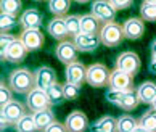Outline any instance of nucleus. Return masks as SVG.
Returning a JSON list of instances; mask_svg holds the SVG:
<instances>
[{"label": "nucleus", "instance_id": "nucleus-10", "mask_svg": "<svg viewBox=\"0 0 156 132\" xmlns=\"http://www.w3.org/2000/svg\"><path fill=\"white\" fill-rule=\"evenodd\" d=\"M77 48L74 45L73 41H63L58 44V47L55 48V53H56V58H58L61 63L65 65H73V63L77 61Z\"/></svg>", "mask_w": 156, "mask_h": 132}, {"label": "nucleus", "instance_id": "nucleus-37", "mask_svg": "<svg viewBox=\"0 0 156 132\" xmlns=\"http://www.w3.org/2000/svg\"><path fill=\"white\" fill-rule=\"evenodd\" d=\"M111 5L114 7V10H127L132 7V2L130 0H111Z\"/></svg>", "mask_w": 156, "mask_h": 132}, {"label": "nucleus", "instance_id": "nucleus-34", "mask_svg": "<svg viewBox=\"0 0 156 132\" xmlns=\"http://www.w3.org/2000/svg\"><path fill=\"white\" fill-rule=\"evenodd\" d=\"M15 24H16V16L2 13V16H0V29H2V34L8 32Z\"/></svg>", "mask_w": 156, "mask_h": 132}, {"label": "nucleus", "instance_id": "nucleus-30", "mask_svg": "<svg viewBox=\"0 0 156 132\" xmlns=\"http://www.w3.org/2000/svg\"><path fill=\"white\" fill-rule=\"evenodd\" d=\"M138 126L145 127L150 132H156V111L150 110L147 113H143L140 119H138Z\"/></svg>", "mask_w": 156, "mask_h": 132}, {"label": "nucleus", "instance_id": "nucleus-23", "mask_svg": "<svg viewBox=\"0 0 156 132\" xmlns=\"http://www.w3.org/2000/svg\"><path fill=\"white\" fill-rule=\"evenodd\" d=\"M47 92V97H48V100L51 103V106H60L63 102H65V90H63V84H53V85H50V87L45 90Z\"/></svg>", "mask_w": 156, "mask_h": 132}, {"label": "nucleus", "instance_id": "nucleus-19", "mask_svg": "<svg viewBox=\"0 0 156 132\" xmlns=\"http://www.w3.org/2000/svg\"><path fill=\"white\" fill-rule=\"evenodd\" d=\"M47 31L48 34L53 39H58V41H65V39L68 37V29H66V21L65 18H53L48 26H47Z\"/></svg>", "mask_w": 156, "mask_h": 132}, {"label": "nucleus", "instance_id": "nucleus-21", "mask_svg": "<svg viewBox=\"0 0 156 132\" xmlns=\"http://www.w3.org/2000/svg\"><path fill=\"white\" fill-rule=\"evenodd\" d=\"M32 116H34V121H36V126H37L39 132H44L48 126H51L55 123V114H53V111H51V108L50 110L32 113Z\"/></svg>", "mask_w": 156, "mask_h": 132}, {"label": "nucleus", "instance_id": "nucleus-16", "mask_svg": "<svg viewBox=\"0 0 156 132\" xmlns=\"http://www.w3.org/2000/svg\"><path fill=\"white\" fill-rule=\"evenodd\" d=\"M73 42L79 52H94L101 44L100 36H92V34H84V32H80L79 36L74 37Z\"/></svg>", "mask_w": 156, "mask_h": 132}, {"label": "nucleus", "instance_id": "nucleus-20", "mask_svg": "<svg viewBox=\"0 0 156 132\" xmlns=\"http://www.w3.org/2000/svg\"><path fill=\"white\" fill-rule=\"evenodd\" d=\"M27 50L24 47V44H23L20 39H16V41L11 44V47L8 50V53H7V61L10 63H21L23 60H26V56H27Z\"/></svg>", "mask_w": 156, "mask_h": 132}, {"label": "nucleus", "instance_id": "nucleus-40", "mask_svg": "<svg viewBox=\"0 0 156 132\" xmlns=\"http://www.w3.org/2000/svg\"><path fill=\"white\" fill-rule=\"evenodd\" d=\"M0 124H2V130H3V129H7V127H10V126H13V124H11L7 118H3V116L0 118Z\"/></svg>", "mask_w": 156, "mask_h": 132}, {"label": "nucleus", "instance_id": "nucleus-5", "mask_svg": "<svg viewBox=\"0 0 156 132\" xmlns=\"http://www.w3.org/2000/svg\"><path fill=\"white\" fill-rule=\"evenodd\" d=\"M140 66H142V63L135 52H122L116 58V68L130 74L132 77L137 76V73L140 71Z\"/></svg>", "mask_w": 156, "mask_h": 132}, {"label": "nucleus", "instance_id": "nucleus-13", "mask_svg": "<svg viewBox=\"0 0 156 132\" xmlns=\"http://www.w3.org/2000/svg\"><path fill=\"white\" fill-rule=\"evenodd\" d=\"M26 108H27V106H24L21 102L13 100V102H10L8 105L2 106V116L7 118L13 126H16V123H18L20 119L24 116V114H27Z\"/></svg>", "mask_w": 156, "mask_h": 132}, {"label": "nucleus", "instance_id": "nucleus-2", "mask_svg": "<svg viewBox=\"0 0 156 132\" xmlns=\"http://www.w3.org/2000/svg\"><path fill=\"white\" fill-rule=\"evenodd\" d=\"M124 39H126L124 29L116 21L109 23V24H103L101 31H100V41L103 45H106V47H118Z\"/></svg>", "mask_w": 156, "mask_h": 132}, {"label": "nucleus", "instance_id": "nucleus-41", "mask_svg": "<svg viewBox=\"0 0 156 132\" xmlns=\"http://www.w3.org/2000/svg\"><path fill=\"white\" fill-rule=\"evenodd\" d=\"M150 48H151V55H156V39L151 42V45H150Z\"/></svg>", "mask_w": 156, "mask_h": 132}, {"label": "nucleus", "instance_id": "nucleus-12", "mask_svg": "<svg viewBox=\"0 0 156 132\" xmlns=\"http://www.w3.org/2000/svg\"><path fill=\"white\" fill-rule=\"evenodd\" d=\"M20 41L24 44V47L29 50V52H34V50H39L40 47L44 45L45 42V37L40 29H27V31H23L20 34Z\"/></svg>", "mask_w": 156, "mask_h": 132}, {"label": "nucleus", "instance_id": "nucleus-8", "mask_svg": "<svg viewBox=\"0 0 156 132\" xmlns=\"http://www.w3.org/2000/svg\"><path fill=\"white\" fill-rule=\"evenodd\" d=\"M65 126H66V130L68 132H85L90 124H89V118L85 116V113L82 111H71L66 116V121H65Z\"/></svg>", "mask_w": 156, "mask_h": 132}, {"label": "nucleus", "instance_id": "nucleus-39", "mask_svg": "<svg viewBox=\"0 0 156 132\" xmlns=\"http://www.w3.org/2000/svg\"><path fill=\"white\" fill-rule=\"evenodd\" d=\"M150 71L156 74V55H151V60H150Z\"/></svg>", "mask_w": 156, "mask_h": 132}, {"label": "nucleus", "instance_id": "nucleus-29", "mask_svg": "<svg viewBox=\"0 0 156 132\" xmlns=\"http://www.w3.org/2000/svg\"><path fill=\"white\" fill-rule=\"evenodd\" d=\"M66 21V29H68V36H71L73 39L80 34V16L77 15H69L65 18Z\"/></svg>", "mask_w": 156, "mask_h": 132}, {"label": "nucleus", "instance_id": "nucleus-3", "mask_svg": "<svg viewBox=\"0 0 156 132\" xmlns=\"http://www.w3.org/2000/svg\"><path fill=\"white\" fill-rule=\"evenodd\" d=\"M109 76L111 71L103 63H94L87 68V82L92 87H106L109 85Z\"/></svg>", "mask_w": 156, "mask_h": 132}, {"label": "nucleus", "instance_id": "nucleus-25", "mask_svg": "<svg viewBox=\"0 0 156 132\" xmlns=\"http://www.w3.org/2000/svg\"><path fill=\"white\" fill-rule=\"evenodd\" d=\"M138 127V119L130 114H122L118 118V132H134Z\"/></svg>", "mask_w": 156, "mask_h": 132}, {"label": "nucleus", "instance_id": "nucleus-4", "mask_svg": "<svg viewBox=\"0 0 156 132\" xmlns=\"http://www.w3.org/2000/svg\"><path fill=\"white\" fill-rule=\"evenodd\" d=\"M90 13L101 24H109V23H114V20H116V10H114L109 0H97V2H94Z\"/></svg>", "mask_w": 156, "mask_h": 132}, {"label": "nucleus", "instance_id": "nucleus-43", "mask_svg": "<svg viewBox=\"0 0 156 132\" xmlns=\"http://www.w3.org/2000/svg\"><path fill=\"white\" fill-rule=\"evenodd\" d=\"M151 110H153V111H156V98L151 102Z\"/></svg>", "mask_w": 156, "mask_h": 132}, {"label": "nucleus", "instance_id": "nucleus-11", "mask_svg": "<svg viewBox=\"0 0 156 132\" xmlns=\"http://www.w3.org/2000/svg\"><path fill=\"white\" fill-rule=\"evenodd\" d=\"M34 76H36V89L47 90L50 85L56 84V73L50 66H39L34 71Z\"/></svg>", "mask_w": 156, "mask_h": 132}, {"label": "nucleus", "instance_id": "nucleus-28", "mask_svg": "<svg viewBox=\"0 0 156 132\" xmlns=\"http://www.w3.org/2000/svg\"><path fill=\"white\" fill-rule=\"evenodd\" d=\"M16 132H36L37 130V126H36V121H34V116L32 113H27L24 114L18 123L15 126Z\"/></svg>", "mask_w": 156, "mask_h": 132}, {"label": "nucleus", "instance_id": "nucleus-1", "mask_svg": "<svg viewBox=\"0 0 156 132\" xmlns=\"http://www.w3.org/2000/svg\"><path fill=\"white\" fill-rule=\"evenodd\" d=\"M8 85L16 94L29 95L36 89V76H34V71H29L27 68H20V70L11 71L10 77H8Z\"/></svg>", "mask_w": 156, "mask_h": 132}, {"label": "nucleus", "instance_id": "nucleus-38", "mask_svg": "<svg viewBox=\"0 0 156 132\" xmlns=\"http://www.w3.org/2000/svg\"><path fill=\"white\" fill-rule=\"evenodd\" d=\"M44 132H68L66 130V126L63 124V123H58V121H55L51 126H48L47 129H45Z\"/></svg>", "mask_w": 156, "mask_h": 132}, {"label": "nucleus", "instance_id": "nucleus-15", "mask_svg": "<svg viewBox=\"0 0 156 132\" xmlns=\"http://www.w3.org/2000/svg\"><path fill=\"white\" fill-rule=\"evenodd\" d=\"M122 29H124L126 39L137 41V39H140L145 34V23H143L142 18H129L122 24Z\"/></svg>", "mask_w": 156, "mask_h": 132}, {"label": "nucleus", "instance_id": "nucleus-36", "mask_svg": "<svg viewBox=\"0 0 156 132\" xmlns=\"http://www.w3.org/2000/svg\"><path fill=\"white\" fill-rule=\"evenodd\" d=\"M122 94H124V92H118V90L108 89L106 95H105V98H106V102L111 103V105H114V106H119L121 98H122Z\"/></svg>", "mask_w": 156, "mask_h": 132}, {"label": "nucleus", "instance_id": "nucleus-33", "mask_svg": "<svg viewBox=\"0 0 156 132\" xmlns=\"http://www.w3.org/2000/svg\"><path fill=\"white\" fill-rule=\"evenodd\" d=\"M10 102H13V90L10 89L8 84H5L2 81V84H0V105L5 106Z\"/></svg>", "mask_w": 156, "mask_h": 132}, {"label": "nucleus", "instance_id": "nucleus-6", "mask_svg": "<svg viewBox=\"0 0 156 132\" xmlns=\"http://www.w3.org/2000/svg\"><path fill=\"white\" fill-rule=\"evenodd\" d=\"M108 87L113 89V90H118V92L134 90V77H132L130 74L114 68L111 71V76H109V85Z\"/></svg>", "mask_w": 156, "mask_h": 132}, {"label": "nucleus", "instance_id": "nucleus-7", "mask_svg": "<svg viewBox=\"0 0 156 132\" xmlns=\"http://www.w3.org/2000/svg\"><path fill=\"white\" fill-rule=\"evenodd\" d=\"M26 106L31 113H37V111H44V110H50L51 103H50L45 90L34 89L26 98Z\"/></svg>", "mask_w": 156, "mask_h": 132}, {"label": "nucleus", "instance_id": "nucleus-35", "mask_svg": "<svg viewBox=\"0 0 156 132\" xmlns=\"http://www.w3.org/2000/svg\"><path fill=\"white\" fill-rule=\"evenodd\" d=\"M63 90H65V98L66 100H76L77 97H79V92L80 89L77 87V85H74V84H63Z\"/></svg>", "mask_w": 156, "mask_h": 132}, {"label": "nucleus", "instance_id": "nucleus-32", "mask_svg": "<svg viewBox=\"0 0 156 132\" xmlns=\"http://www.w3.org/2000/svg\"><path fill=\"white\" fill-rule=\"evenodd\" d=\"M15 41H16V37L11 36V34H8V32L2 34V37H0V56H2V60L7 58V53Z\"/></svg>", "mask_w": 156, "mask_h": 132}, {"label": "nucleus", "instance_id": "nucleus-27", "mask_svg": "<svg viewBox=\"0 0 156 132\" xmlns=\"http://www.w3.org/2000/svg\"><path fill=\"white\" fill-rule=\"evenodd\" d=\"M140 16L143 21L156 23V0H145L140 7Z\"/></svg>", "mask_w": 156, "mask_h": 132}, {"label": "nucleus", "instance_id": "nucleus-31", "mask_svg": "<svg viewBox=\"0 0 156 132\" xmlns=\"http://www.w3.org/2000/svg\"><path fill=\"white\" fill-rule=\"evenodd\" d=\"M0 7H2V13L16 16L21 10V2L20 0H3V2L0 3Z\"/></svg>", "mask_w": 156, "mask_h": 132}, {"label": "nucleus", "instance_id": "nucleus-24", "mask_svg": "<svg viewBox=\"0 0 156 132\" xmlns=\"http://www.w3.org/2000/svg\"><path fill=\"white\" fill-rule=\"evenodd\" d=\"M140 103V98H138V94L137 90H129V92H124L122 94V98H121V103H119V108H122L124 111H132L135 110Z\"/></svg>", "mask_w": 156, "mask_h": 132}, {"label": "nucleus", "instance_id": "nucleus-26", "mask_svg": "<svg viewBox=\"0 0 156 132\" xmlns=\"http://www.w3.org/2000/svg\"><path fill=\"white\" fill-rule=\"evenodd\" d=\"M71 7V2L68 0H50L48 2V8L50 11L55 15V18H63L68 15V10Z\"/></svg>", "mask_w": 156, "mask_h": 132}, {"label": "nucleus", "instance_id": "nucleus-22", "mask_svg": "<svg viewBox=\"0 0 156 132\" xmlns=\"http://www.w3.org/2000/svg\"><path fill=\"white\" fill-rule=\"evenodd\" d=\"M137 94H138L140 102L150 103V105H151V102L156 98V84L151 82V81L142 82L140 85H138V89H137Z\"/></svg>", "mask_w": 156, "mask_h": 132}, {"label": "nucleus", "instance_id": "nucleus-17", "mask_svg": "<svg viewBox=\"0 0 156 132\" xmlns=\"http://www.w3.org/2000/svg\"><path fill=\"white\" fill-rule=\"evenodd\" d=\"M103 24L92 13L80 16V32L84 34H92V36H100Z\"/></svg>", "mask_w": 156, "mask_h": 132}, {"label": "nucleus", "instance_id": "nucleus-9", "mask_svg": "<svg viewBox=\"0 0 156 132\" xmlns=\"http://www.w3.org/2000/svg\"><path fill=\"white\" fill-rule=\"evenodd\" d=\"M65 77H66V82L80 87V85L87 81V68H85L80 61L68 65L66 71H65Z\"/></svg>", "mask_w": 156, "mask_h": 132}, {"label": "nucleus", "instance_id": "nucleus-42", "mask_svg": "<svg viewBox=\"0 0 156 132\" xmlns=\"http://www.w3.org/2000/svg\"><path fill=\"white\" fill-rule=\"evenodd\" d=\"M134 132H150V130H147L145 127H142V126H138V127H137Z\"/></svg>", "mask_w": 156, "mask_h": 132}, {"label": "nucleus", "instance_id": "nucleus-18", "mask_svg": "<svg viewBox=\"0 0 156 132\" xmlns=\"http://www.w3.org/2000/svg\"><path fill=\"white\" fill-rule=\"evenodd\" d=\"M90 132H118V119L113 116H103L89 127Z\"/></svg>", "mask_w": 156, "mask_h": 132}, {"label": "nucleus", "instance_id": "nucleus-14", "mask_svg": "<svg viewBox=\"0 0 156 132\" xmlns=\"http://www.w3.org/2000/svg\"><path fill=\"white\" fill-rule=\"evenodd\" d=\"M42 13L37 8H27L23 11L21 18H20V24L23 27V31L27 29H39L42 26Z\"/></svg>", "mask_w": 156, "mask_h": 132}]
</instances>
